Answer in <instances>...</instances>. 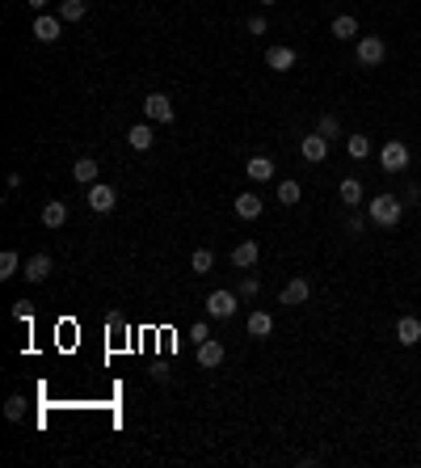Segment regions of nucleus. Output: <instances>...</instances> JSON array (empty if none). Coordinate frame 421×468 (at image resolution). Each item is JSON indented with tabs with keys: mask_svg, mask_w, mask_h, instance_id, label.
<instances>
[{
	"mask_svg": "<svg viewBox=\"0 0 421 468\" xmlns=\"http://www.w3.org/2000/svg\"><path fill=\"white\" fill-rule=\"evenodd\" d=\"M366 216H371V224H379V228H396L400 216H404V202L396 194H375L366 202Z\"/></svg>",
	"mask_w": 421,
	"mask_h": 468,
	"instance_id": "nucleus-1",
	"label": "nucleus"
},
{
	"mask_svg": "<svg viewBox=\"0 0 421 468\" xmlns=\"http://www.w3.org/2000/svg\"><path fill=\"white\" fill-rule=\"evenodd\" d=\"M354 55H358L362 68H379L384 55H388V42H384L379 34H362V38L354 42Z\"/></svg>",
	"mask_w": 421,
	"mask_h": 468,
	"instance_id": "nucleus-2",
	"label": "nucleus"
},
{
	"mask_svg": "<svg viewBox=\"0 0 421 468\" xmlns=\"http://www.w3.org/2000/svg\"><path fill=\"white\" fill-rule=\"evenodd\" d=\"M379 169H384V173H400V169H409V144L388 139V144L379 148Z\"/></svg>",
	"mask_w": 421,
	"mask_h": 468,
	"instance_id": "nucleus-3",
	"label": "nucleus"
},
{
	"mask_svg": "<svg viewBox=\"0 0 421 468\" xmlns=\"http://www.w3.org/2000/svg\"><path fill=\"white\" fill-rule=\"evenodd\" d=\"M173 114H177V110H173V101H169L165 93L143 97V119H147V123H161V127H165V123H173Z\"/></svg>",
	"mask_w": 421,
	"mask_h": 468,
	"instance_id": "nucleus-4",
	"label": "nucleus"
},
{
	"mask_svg": "<svg viewBox=\"0 0 421 468\" xmlns=\"http://www.w3.org/2000/svg\"><path fill=\"white\" fill-rule=\"evenodd\" d=\"M114 202H118L114 186H101V182H93V186H89V211L105 216V211H114Z\"/></svg>",
	"mask_w": 421,
	"mask_h": 468,
	"instance_id": "nucleus-5",
	"label": "nucleus"
},
{
	"mask_svg": "<svg viewBox=\"0 0 421 468\" xmlns=\"http://www.w3.org/2000/svg\"><path fill=\"white\" fill-rule=\"evenodd\" d=\"M236 312V291H210L206 295V317H232Z\"/></svg>",
	"mask_w": 421,
	"mask_h": 468,
	"instance_id": "nucleus-6",
	"label": "nucleus"
},
{
	"mask_svg": "<svg viewBox=\"0 0 421 468\" xmlns=\"http://www.w3.org/2000/svg\"><path fill=\"white\" fill-rule=\"evenodd\" d=\"M51 270H55V262H51V253H34V257H26V283H42V279H51Z\"/></svg>",
	"mask_w": 421,
	"mask_h": 468,
	"instance_id": "nucleus-7",
	"label": "nucleus"
},
{
	"mask_svg": "<svg viewBox=\"0 0 421 468\" xmlns=\"http://www.w3.org/2000/svg\"><path fill=\"white\" fill-rule=\"evenodd\" d=\"M299 152H303V161H312V165H321L325 156H329V135H303V144H299Z\"/></svg>",
	"mask_w": 421,
	"mask_h": 468,
	"instance_id": "nucleus-8",
	"label": "nucleus"
},
{
	"mask_svg": "<svg viewBox=\"0 0 421 468\" xmlns=\"http://www.w3.org/2000/svg\"><path fill=\"white\" fill-rule=\"evenodd\" d=\"M60 21H64V17L42 13V17H34V30H30V34H34L38 42H60V34H64V30H60Z\"/></svg>",
	"mask_w": 421,
	"mask_h": 468,
	"instance_id": "nucleus-9",
	"label": "nucleus"
},
{
	"mask_svg": "<svg viewBox=\"0 0 421 468\" xmlns=\"http://www.w3.org/2000/svg\"><path fill=\"white\" fill-rule=\"evenodd\" d=\"M257 257H261V245H257V241H240V245L232 249V266H236V270H253Z\"/></svg>",
	"mask_w": 421,
	"mask_h": 468,
	"instance_id": "nucleus-10",
	"label": "nucleus"
},
{
	"mask_svg": "<svg viewBox=\"0 0 421 468\" xmlns=\"http://www.w3.org/2000/svg\"><path fill=\"white\" fill-rule=\"evenodd\" d=\"M266 68L270 72H291L295 68V46H270L266 51Z\"/></svg>",
	"mask_w": 421,
	"mask_h": 468,
	"instance_id": "nucleus-11",
	"label": "nucleus"
},
{
	"mask_svg": "<svg viewBox=\"0 0 421 468\" xmlns=\"http://www.w3.org/2000/svg\"><path fill=\"white\" fill-rule=\"evenodd\" d=\"M198 367H220L224 363V342H215V338H206V342H198Z\"/></svg>",
	"mask_w": 421,
	"mask_h": 468,
	"instance_id": "nucleus-12",
	"label": "nucleus"
},
{
	"mask_svg": "<svg viewBox=\"0 0 421 468\" xmlns=\"http://www.w3.org/2000/svg\"><path fill=\"white\" fill-rule=\"evenodd\" d=\"M42 224H46V228H64V224H68V202H64V198L42 202Z\"/></svg>",
	"mask_w": 421,
	"mask_h": 468,
	"instance_id": "nucleus-13",
	"label": "nucleus"
},
{
	"mask_svg": "<svg viewBox=\"0 0 421 468\" xmlns=\"http://www.w3.org/2000/svg\"><path fill=\"white\" fill-rule=\"evenodd\" d=\"M329 34L337 38V42H358L362 34H358V21L350 17V13H341V17H333V26H329Z\"/></svg>",
	"mask_w": 421,
	"mask_h": 468,
	"instance_id": "nucleus-14",
	"label": "nucleus"
},
{
	"mask_svg": "<svg viewBox=\"0 0 421 468\" xmlns=\"http://www.w3.org/2000/svg\"><path fill=\"white\" fill-rule=\"evenodd\" d=\"M307 295H312V283H307V279H291V283L283 287V304H287V308L307 304Z\"/></svg>",
	"mask_w": 421,
	"mask_h": 468,
	"instance_id": "nucleus-15",
	"label": "nucleus"
},
{
	"mask_svg": "<svg viewBox=\"0 0 421 468\" xmlns=\"http://www.w3.org/2000/svg\"><path fill=\"white\" fill-rule=\"evenodd\" d=\"M396 342L400 346H417L421 342V321L417 317H400L396 321Z\"/></svg>",
	"mask_w": 421,
	"mask_h": 468,
	"instance_id": "nucleus-16",
	"label": "nucleus"
},
{
	"mask_svg": "<svg viewBox=\"0 0 421 468\" xmlns=\"http://www.w3.org/2000/svg\"><path fill=\"white\" fill-rule=\"evenodd\" d=\"M244 173H249V182H270L274 177V161H270V156H249Z\"/></svg>",
	"mask_w": 421,
	"mask_h": 468,
	"instance_id": "nucleus-17",
	"label": "nucleus"
},
{
	"mask_svg": "<svg viewBox=\"0 0 421 468\" xmlns=\"http://www.w3.org/2000/svg\"><path fill=\"white\" fill-rule=\"evenodd\" d=\"M236 216H240V220H257V216H261V194H253V190L236 194Z\"/></svg>",
	"mask_w": 421,
	"mask_h": 468,
	"instance_id": "nucleus-18",
	"label": "nucleus"
},
{
	"mask_svg": "<svg viewBox=\"0 0 421 468\" xmlns=\"http://www.w3.org/2000/svg\"><path fill=\"white\" fill-rule=\"evenodd\" d=\"M152 139H156V135H152V123H135V127L127 131V144H131L135 152H147V148H152Z\"/></svg>",
	"mask_w": 421,
	"mask_h": 468,
	"instance_id": "nucleus-19",
	"label": "nucleus"
},
{
	"mask_svg": "<svg viewBox=\"0 0 421 468\" xmlns=\"http://www.w3.org/2000/svg\"><path fill=\"white\" fill-rule=\"evenodd\" d=\"M274 333V317H270V312H253V317H249V338H270Z\"/></svg>",
	"mask_w": 421,
	"mask_h": 468,
	"instance_id": "nucleus-20",
	"label": "nucleus"
},
{
	"mask_svg": "<svg viewBox=\"0 0 421 468\" xmlns=\"http://www.w3.org/2000/svg\"><path fill=\"white\" fill-rule=\"evenodd\" d=\"M97 173H101V169H97L93 156H80V161L72 165V177H76L80 186H93V182H97Z\"/></svg>",
	"mask_w": 421,
	"mask_h": 468,
	"instance_id": "nucleus-21",
	"label": "nucleus"
},
{
	"mask_svg": "<svg viewBox=\"0 0 421 468\" xmlns=\"http://www.w3.org/2000/svg\"><path fill=\"white\" fill-rule=\"evenodd\" d=\"M341 202L346 207H362V182L358 177H346L341 182Z\"/></svg>",
	"mask_w": 421,
	"mask_h": 468,
	"instance_id": "nucleus-22",
	"label": "nucleus"
},
{
	"mask_svg": "<svg viewBox=\"0 0 421 468\" xmlns=\"http://www.w3.org/2000/svg\"><path fill=\"white\" fill-rule=\"evenodd\" d=\"M190 266H194V275H210V266H215V253H210V249H194V253H190Z\"/></svg>",
	"mask_w": 421,
	"mask_h": 468,
	"instance_id": "nucleus-23",
	"label": "nucleus"
},
{
	"mask_svg": "<svg viewBox=\"0 0 421 468\" xmlns=\"http://www.w3.org/2000/svg\"><path fill=\"white\" fill-rule=\"evenodd\" d=\"M346 152L354 156V161H366V156H371V139H366V135H350L346 139Z\"/></svg>",
	"mask_w": 421,
	"mask_h": 468,
	"instance_id": "nucleus-24",
	"label": "nucleus"
},
{
	"mask_svg": "<svg viewBox=\"0 0 421 468\" xmlns=\"http://www.w3.org/2000/svg\"><path fill=\"white\" fill-rule=\"evenodd\" d=\"M84 13H89L84 0H60V17H64V21H80Z\"/></svg>",
	"mask_w": 421,
	"mask_h": 468,
	"instance_id": "nucleus-25",
	"label": "nucleus"
},
{
	"mask_svg": "<svg viewBox=\"0 0 421 468\" xmlns=\"http://www.w3.org/2000/svg\"><path fill=\"white\" fill-rule=\"evenodd\" d=\"M13 275H21V257L13 249H5L0 253V279H13Z\"/></svg>",
	"mask_w": 421,
	"mask_h": 468,
	"instance_id": "nucleus-26",
	"label": "nucleus"
},
{
	"mask_svg": "<svg viewBox=\"0 0 421 468\" xmlns=\"http://www.w3.org/2000/svg\"><path fill=\"white\" fill-rule=\"evenodd\" d=\"M299 194H303V190H299V182H278V202H283V207H295V202H299Z\"/></svg>",
	"mask_w": 421,
	"mask_h": 468,
	"instance_id": "nucleus-27",
	"label": "nucleus"
},
{
	"mask_svg": "<svg viewBox=\"0 0 421 468\" xmlns=\"http://www.w3.org/2000/svg\"><path fill=\"white\" fill-rule=\"evenodd\" d=\"M5 418H9V422H21V418H26V397H9V401H5Z\"/></svg>",
	"mask_w": 421,
	"mask_h": 468,
	"instance_id": "nucleus-28",
	"label": "nucleus"
},
{
	"mask_svg": "<svg viewBox=\"0 0 421 468\" xmlns=\"http://www.w3.org/2000/svg\"><path fill=\"white\" fill-rule=\"evenodd\" d=\"M316 131H321V135H329V139H333V135L341 131V123H337L333 114H321V123H316Z\"/></svg>",
	"mask_w": 421,
	"mask_h": 468,
	"instance_id": "nucleus-29",
	"label": "nucleus"
},
{
	"mask_svg": "<svg viewBox=\"0 0 421 468\" xmlns=\"http://www.w3.org/2000/svg\"><path fill=\"white\" fill-rule=\"evenodd\" d=\"M257 279H240V287H236V295H244V300H257Z\"/></svg>",
	"mask_w": 421,
	"mask_h": 468,
	"instance_id": "nucleus-30",
	"label": "nucleus"
},
{
	"mask_svg": "<svg viewBox=\"0 0 421 468\" xmlns=\"http://www.w3.org/2000/svg\"><path fill=\"white\" fill-rule=\"evenodd\" d=\"M190 338H194V342H206V338H210V329H206V321H194V329H190Z\"/></svg>",
	"mask_w": 421,
	"mask_h": 468,
	"instance_id": "nucleus-31",
	"label": "nucleus"
},
{
	"mask_svg": "<svg viewBox=\"0 0 421 468\" xmlns=\"http://www.w3.org/2000/svg\"><path fill=\"white\" fill-rule=\"evenodd\" d=\"M249 34H266V17H249Z\"/></svg>",
	"mask_w": 421,
	"mask_h": 468,
	"instance_id": "nucleus-32",
	"label": "nucleus"
},
{
	"mask_svg": "<svg viewBox=\"0 0 421 468\" xmlns=\"http://www.w3.org/2000/svg\"><path fill=\"white\" fill-rule=\"evenodd\" d=\"M26 5H30V9H46V0H26Z\"/></svg>",
	"mask_w": 421,
	"mask_h": 468,
	"instance_id": "nucleus-33",
	"label": "nucleus"
},
{
	"mask_svg": "<svg viewBox=\"0 0 421 468\" xmlns=\"http://www.w3.org/2000/svg\"><path fill=\"white\" fill-rule=\"evenodd\" d=\"M261 5H274V0H261Z\"/></svg>",
	"mask_w": 421,
	"mask_h": 468,
	"instance_id": "nucleus-34",
	"label": "nucleus"
}]
</instances>
